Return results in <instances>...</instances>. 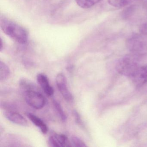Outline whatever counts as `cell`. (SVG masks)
<instances>
[{
    "instance_id": "cell-1",
    "label": "cell",
    "mask_w": 147,
    "mask_h": 147,
    "mask_svg": "<svg viewBox=\"0 0 147 147\" xmlns=\"http://www.w3.org/2000/svg\"><path fill=\"white\" fill-rule=\"evenodd\" d=\"M0 24L4 33L13 40L20 44L27 42L28 33L21 26L6 19H1Z\"/></svg>"
},
{
    "instance_id": "cell-2",
    "label": "cell",
    "mask_w": 147,
    "mask_h": 147,
    "mask_svg": "<svg viewBox=\"0 0 147 147\" xmlns=\"http://www.w3.org/2000/svg\"><path fill=\"white\" fill-rule=\"evenodd\" d=\"M139 67L135 57L131 56H126L119 60L116 69L120 74L131 78Z\"/></svg>"
},
{
    "instance_id": "cell-3",
    "label": "cell",
    "mask_w": 147,
    "mask_h": 147,
    "mask_svg": "<svg viewBox=\"0 0 147 147\" xmlns=\"http://www.w3.org/2000/svg\"><path fill=\"white\" fill-rule=\"evenodd\" d=\"M25 98L29 105L36 110L42 109L45 105L44 97L35 90L26 91Z\"/></svg>"
},
{
    "instance_id": "cell-4",
    "label": "cell",
    "mask_w": 147,
    "mask_h": 147,
    "mask_svg": "<svg viewBox=\"0 0 147 147\" xmlns=\"http://www.w3.org/2000/svg\"><path fill=\"white\" fill-rule=\"evenodd\" d=\"M56 82L62 96L67 101H72L74 99V97L69 90L67 79L63 74L59 73L57 75L56 78Z\"/></svg>"
},
{
    "instance_id": "cell-5",
    "label": "cell",
    "mask_w": 147,
    "mask_h": 147,
    "mask_svg": "<svg viewBox=\"0 0 147 147\" xmlns=\"http://www.w3.org/2000/svg\"><path fill=\"white\" fill-rule=\"evenodd\" d=\"M126 43L128 49L132 52H141L145 48V41L143 38L138 34L131 35L128 38Z\"/></svg>"
},
{
    "instance_id": "cell-6",
    "label": "cell",
    "mask_w": 147,
    "mask_h": 147,
    "mask_svg": "<svg viewBox=\"0 0 147 147\" xmlns=\"http://www.w3.org/2000/svg\"><path fill=\"white\" fill-rule=\"evenodd\" d=\"M133 84L140 87L147 82V65L139 67L135 74L131 77Z\"/></svg>"
},
{
    "instance_id": "cell-7",
    "label": "cell",
    "mask_w": 147,
    "mask_h": 147,
    "mask_svg": "<svg viewBox=\"0 0 147 147\" xmlns=\"http://www.w3.org/2000/svg\"><path fill=\"white\" fill-rule=\"evenodd\" d=\"M50 144L52 147H70L67 137L63 134H55L49 138Z\"/></svg>"
},
{
    "instance_id": "cell-8",
    "label": "cell",
    "mask_w": 147,
    "mask_h": 147,
    "mask_svg": "<svg viewBox=\"0 0 147 147\" xmlns=\"http://www.w3.org/2000/svg\"><path fill=\"white\" fill-rule=\"evenodd\" d=\"M5 117L13 123L22 126L28 125L27 120L21 114L13 111H7L4 113Z\"/></svg>"
},
{
    "instance_id": "cell-9",
    "label": "cell",
    "mask_w": 147,
    "mask_h": 147,
    "mask_svg": "<svg viewBox=\"0 0 147 147\" xmlns=\"http://www.w3.org/2000/svg\"><path fill=\"white\" fill-rule=\"evenodd\" d=\"M37 80L38 84L42 88L46 95L51 96L54 93V89L50 86L48 77L43 74H38L37 76Z\"/></svg>"
},
{
    "instance_id": "cell-10",
    "label": "cell",
    "mask_w": 147,
    "mask_h": 147,
    "mask_svg": "<svg viewBox=\"0 0 147 147\" xmlns=\"http://www.w3.org/2000/svg\"><path fill=\"white\" fill-rule=\"evenodd\" d=\"M26 114L30 120L40 129L43 134L47 133L49 130L48 126L41 119L30 113H27Z\"/></svg>"
},
{
    "instance_id": "cell-11",
    "label": "cell",
    "mask_w": 147,
    "mask_h": 147,
    "mask_svg": "<svg viewBox=\"0 0 147 147\" xmlns=\"http://www.w3.org/2000/svg\"><path fill=\"white\" fill-rule=\"evenodd\" d=\"M10 70L8 66L5 63L0 62V80H5L10 75Z\"/></svg>"
},
{
    "instance_id": "cell-12",
    "label": "cell",
    "mask_w": 147,
    "mask_h": 147,
    "mask_svg": "<svg viewBox=\"0 0 147 147\" xmlns=\"http://www.w3.org/2000/svg\"><path fill=\"white\" fill-rule=\"evenodd\" d=\"M79 6L84 9L90 8L102 0H75Z\"/></svg>"
},
{
    "instance_id": "cell-13",
    "label": "cell",
    "mask_w": 147,
    "mask_h": 147,
    "mask_svg": "<svg viewBox=\"0 0 147 147\" xmlns=\"http://www.w3.org/2000/svg\"><path fill=\"white\" fill-rule=\"evenodd\" d=\"M108 2L112 6L120 8L128 5L130 2V0H108Z\"/></svg>"
},
{
    "instance_id": "cell-14",
    "label": "cell",
    "mask_w": 147,
    "mask_h": 147,
    "mask_svg": "<svg viewBox=\"0 0 147 147\" xmlns=\"http://www.w3.org/2000/svg\"><path fill=\"white\" fill-rule=\"evenodd\" d=\"M20 86L23 89L26 90V91L29 90H35L36 86L31 81L26 80L22 79L20 81Z\"/></svg>"
},
{
    "instance_id": "cell-15",
    "label": "cell",
    "mask_w": 147,
    "mask_h": 147,
    "mask_svg": "<svg viewBox=\"0 0 147 147\" xmlns=\"http://www.w3.org/2000/svg\"><path fill=\"white\" fill-rule=\"evenodd\" d=\"M136 10V7L135 5H131L127 7L122 12V18L125 20L129 18L135 13Z\"/></svg>"
},
{
    "instance_id": "cell-16",
    "label": "cell",
    "mask_w": 147,
    "mask_h": 147,
    "mask_svg": "<svg viewBox=\"0 0 147 147\" xmlns=\"http://www.w3.org/2000/svg\"><path fill=\"white\" fill-rule=\"evenodd\" d=\"M53 104L61 120L63 122L66 121L67 119V116L65 115V113L60 103L55 100L53 101Z\"/></svg>"
},
{
    "instance_id": "cell-17",
    "label": "cell",
    "mask_w": 147,
    "mask_h": 147,
    "mask_svg": "<svg viewBox=\"0 0 147 147\" xmlns=\"http://www.w3.org/2000/svg\"><path fill=\"white\" fill-rule=\"evenodd\" d=\"M71 142L74 147H85L87 146L86 143L83 141L76 136H72L71 138Z\"/></svg>"
},
{
    "instance_id": "cell-18",
    "label": "cell",
    "mask_w": 147,
    "mask_h": 147,
    "mask_svg": "<svg viewBox=\"0 0 147 147\" xmlns=\"http://www.w3.org/2000/svg\"><path fill=\"white\" fill-rule=\"evenodd\" d=\"M141 31L144 34H147V24H144L141 27Z\"/></svg>"
},
{
    "instance_id": "cell-19",
    "label": "cell",
    "mask_w": 147,
    "mask_h": 147,
    "mask_svg": "<svg viewBox=\"0 0 147 147\" xmlns=\"http://www.w3.org/2000/svg\"><path fill=\"white\" fill-rule=\"evenodd\" d=\"M2 48H3V43H2V39L1 38V41H0V50H1V51L2 50Z\"/></svg>"
}]
</instances>
